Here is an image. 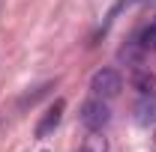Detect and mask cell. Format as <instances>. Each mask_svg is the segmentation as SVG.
I'll use <instances>...</instances> for the list:
<instances>
[{
  "instance_id": "obj_1",
  "label": "cell",
  "mask_w": 156,
  "mask_h": 152,
  "mask_svg": "<svg viewBox=\"0 0 156 152\" xmlns=\"http://www.w3.org/2000/svg\"><path fill=\"white\" fill-rule=\"evenodd\" d=\"M81 125L87 128V131H102L108 122H111V107H108V101L105 98H87L84 104H81Z\"/></svg>"
},
{
  "instance_id": "obj_2",
  "label": "cell",
  "mask_w": 156,
  "mask_h": 152,
  "mask_svg": "<svg viewBox=\"0 0 156 152\" xmlns=\"http://www.w3.org/2000/svg\"><path fill=\"white\" fill-rule=\"evenodd\" d=\"M90 90H93L96 98L111 101V98H117L120 90H123V78H120L117 69H99L96 75L90 78Z\"/></svg>"
},
{
  "instance_id": "obj_3",
  "label": "cell",
  "mask_w": 156,
  "mask_h": 152,
  "mask_svg": "<svg viewBox=\"0 0 156 152\" xmlns=\"http://www.w3.org/2000/svg\"><path fill=\"white\" fill-rule=\"evenodd\" d=\"M63 107H66V104H63V98H54V104H48V111H45L42 119L36 122V137H39V140H42V137H48V134L60 125V119H63Z\"/></svg>"
},
{
  "instance_id": "obj_4",
  "label": "cell",
  "mask_w": 156,
  "mask_h": 152,
  "mask_svg": "<svg viewBox=\"0 0 156 152\" xmlns=\"http://www.w3.org/2000/svg\"><path fill=\"white\" fill-rule=\"evenodd\" d=\"M138 48L141 51H156V18L150 21V24H144L141 27V33H138Z\"/></svg>"
},
{
  "instance_id": "obj_5",
  "label": "cell",
  "mask_w": 156,
  "mask_h": 152,
  "mask_svg": "<svg viewBox=\"0 0 156 152\" xmlns=\"http://www.w3.org/2000/svg\"><path fill=\"white\" fill-rule=\"evenodd\" d=\"M132 84H135V90L141 95H150V93H153V75L144 72V69H138V66H135V72H132Z\"/></svg>"
},
{
  "instance_id": "obj_6",
  "label": "cell",
  "mask_w": 156,
  "mask_h": 152,
  "mask_svg": "<svg viewBox=\"0 0 156 152\" xmlns=\"http://www.w3.org/2000/svg\"><path fill=\"white\" fill-rule=\"evenodd\" d=\"M81 152H108V137L102 131H90V137L84 140Z\"/></svg>"
},
{
  "instance_id": "obj_7",
  "label": "cell",
  "mask_w": 156,
  "mask_h": 152,
  "mask_svg": "<svg viewBox=\"0 0 156 152\" xmlns=\"http://www.w3.org/2000/svg\"><path fill=\"white\" fill-rule=\"evenodd\" d=\"M150 119H156V98L141 101V104H138V122H141V125H147Z\"/></svg>"
},
{
  "instance_id": "obj_8",
  "label": "cell",
  "mask_w": 156,
  "mask_h": 152,
  "mask_svg": "<svg viewBox=\"0 0 156 152\" xmlns=\"http://www.w3.org/2000/svg\"><path fill=\"white\" fill-rule=\"evenodd\" d=\"M42 152H48V149H42Z\"/></svg>"
}]
</instances>
